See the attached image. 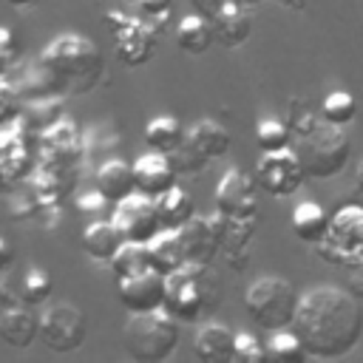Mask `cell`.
<instances>
[{
	"instance_id": "19",
	"label": "cell",
	"mask_w": 363,
	"mask_h": 363,
	"mask_svg": "<svg viewBox=\"0 0 363 363\" xmlns=\"http://www.w3.org/2000/svg\"><path fill=\"white\" fill-rule=\"evenodd\" d=\"M147 258H150V267L162 275H170V272L182 269L187 264V255H184V244H182L179 230H162L147 244Z\"/></svg>"
},
{
	"instance_id": "42",
	"label": "cell",
	"mask_w": 363,
	"mask_h": 363,
	"mask_svg": "<svg viewBox=\"0 0 363 363\" xmlns=\"http://www.w3.org/2000/svg\"><path fill=\"white\" fill-rule=\"evenodd\" d=\"M37 0H9V6H14V9H28V6H34Z\"/></svg>"
},
{
	"instance_id": "23",
	"label": "cell",
	"mask_w": 363,
	"mask_h": 363,
	"mask_svg": "<svg viewBox=\"0 0 363 363\" xmlns=\"http://www.w3.org/2000/svg\"><path fill=\"white\" fill-rule=\"evenodd\" d=\"M213 40H216L213 23H210V17H204L201 11L182 17V23L176 26V45H179L184 54H204V51L213 45Z\"/></svg>"
},
{
	"instance_id": "18",
	"label": "cell",
	"mask_w": 363,
	"mask_h": 363,
	"mask_svg": "<svg viewBox=\"0 0 363 363\" xmlns=\"http://www.w3.org/2000/svg\"><path fill=\"white\" fill-rule=\"evenodd\" d=\"M210 23H213L216 40H218L221 45H227V48H235V45H241V43L250 37V17H247V11H244L235 0H227V3L216 11V17H213Z\"/></svg>"
},
{
	"instance_id": "15",
	"label": "cell",
	"mask_w": 363,
	"mask_h": 363,
	"mask_svg": "<svg viewBox=\"0 0 363 363\" xmlns=\"http://www.w3.org/2000/svg\"><path fill=\"white\" fill-rule=\"evenodd\" d=\"M193 352L201 363H233L235 360V332L224 323H201L193 337Z\"/></svg>"
},
{
	"instance_id": "28",
	"label": "cell",
	"mask_w": 363,
	"mask_h": 363,
	"mask_svg": "<svg viewBox=\"0 0 363 363\" xmlns=\"http://www.w3.org/2000/svg\"><path fill=\"white\" fill-rule=\"evenodd\" d=\"M267 354H269V360H281V363H301V360L306 357V349H303L301 337L295 335V329H292V326H286V329L272 332V337H269V343H267Z\"/></svg>"
},
{
	"instance_id": "13",
	"label": "cell",
	"mask_w": 363,
	"mask_h": 363,
	"mask_svg": "<svg viewBox=\"0 0 363 363\" xmlns=\"http://www.w3.org/2000/svg\"><path fill=\"white\" fill-rule=\"evenodd\" d=\"M116 295L119 303L136 315V312H156L164 303V275L156 272L153 267L136 272V275H125L116 278Z\"/></svg>"
},
{
	"instance_id": "37",
	"label": "cell",
	"mask_w": 363,
	"mask_h": 363,
	"mask_svg": "<svg viewBox=\"0 0 363 363\" xmlns=\"http://www.w3.org/2000/svg\"><path fill=\"white\" fill-rule=\"evenodd\" d=\"M105 204H108V199H105L99 190L85 193V196H79V199H77V210H79V213H99Z\"/></svg>"
},
{
	"instance_id": "3",
	"label": "cell",
	"mask_w": 363,
	"mask_h": 363,
	"mask_svg": "<svg viewBox=\"0 0 363 363\" xmlns=\"http://www.w3.org/2000/svg\"><path fill=\"white\" fill-rule=\"evenodd\" d=\"M292 150L298 153L306 179H332L337 176L352 156V142L340 125L320 119V113H295L292 116Z\"/></svg>"
},
{
	"instance_id": "35",
	"label": "cell",
	"mask_w": 363,
	"mask_h": 363,
	"mask_svg": "<svg viewBox=\"0 0 363 363\" xmlns=\"http://www.w3.org/2000/svg\"><path fill=\"white\" fill-rule=\"evenodd\" d=\"M235 360L238 363H264V360H269V354L255 335L238 332L235 335Z\"/></svg>"
},
{
	"instance_id": "41",
	"label": "cell",
	"mask_w": 363,
	"mask_h": 363,
	"mask_svg": "<svg viewBox=\"0 0 363 363\" xmlns=\"http://www.w3.org/2000/svg\"><path fill=\"white\" fill-rule=\"evenodd\" d=\"M354 184H357V190H363V159L354 167Z\"/></svg>"
},
{
	"instance_id": "20",
	"label": "cell",
	"mask_w": 363,
	"mask_h": 363,
	"mask_svg": "<svg viewBox=\"0 0 363 363\" xmlns=\"http://www.w3.org/2000/svg\"><path fill=\"white\" fill-rule=\"evenodd\" d=\"M116 43H119L116 54L128 65H139V62L150 60V54H153L150 28H145L139 20H125L122 28H116Z\"/></svg>"
},
{
	"instance_id": "27",
	"label": "cell",
	"mask_w": 363,
	"mask_h": 363,
	"mask_svg": "<svg viewBox=\"0 0 363 363\" xmlns=\"http://www.w3.org/2000/svg\"><path fill=\"white\" fill-rule=\"evenodd\" d=\"M113 275L116 278H125V275H136L142 269L150 267V258H147V244H136V241H122V247L113 252V258L108 261Z\"/></svg>"
},
{
	"instance_id": "31",
	"label": "cell",
	"mask_w": 363,
	"mask_h": 363,
	"mask_svg": "<svg viewBox=\"0 0 363 363\" xmlns=\"http://www.w3.org/2000/svg\"><path fill=\"white\" fill-rule=\"evenodd\" d=\"M255 142L261 147V153H272L281 147H289L292 142V128L278 122V119H261L255 125Z\"/></svg>"
},
{
	"instance_id": "33",
	"label": "cell",
	"mask_w": 363,
	"mask_h": 363,
	"mask_svg": "<svg viewBox=\"0 0 363 363\" xmlns=\"http://www.w3.org/2000/svg\"><path fill=\"white\" fill-rule=\"evenodd\" d=\"M23 116V94L0 77V125H14Z\"/></svg>"
},
{
	"instance_id": "39",
	"label": "cell",
	"mask_w": 363,
	"mask_h": 363,
	"mask_svg": "<svg viewBox=\"0 0 363 363\" xmlns=\"http://www.w3.org/2000/svg\"><path fill=\"white\" fill-rule=\"evenodd\" d=\"M349 292H352L357 301L363 298V267L349 269Z\"/></svg>"
},
{
	"instance_id": "24",
	"label": "cell",
	"mask_w": 363,
	"mask_h": 363,
	"mask_svg": "<svg viewBox=\"0 0 363 363\" xmlns=\"http://www.w3.org/2000/svg\"><path fill=\"white\" fill-rule=\"evenodd\" d=\"M153 204H156V216L162 221V230H179L182 224H187L193 218V201L176 184L170 190H164L162 196H156Z\"/></svg>"
},
{
	"instance_id": "22",
	"label": "cell",
	"mask_w": 363,
	"mask_h": 363,
	"mask_svg": "<svg viewBox=\"0 0 363 363\" xmlns=\"http://www.w3.org/2000/svg\"><path fill=\"white\" fill-rule=\"evenodd\" d=\"M79 241H82L85 255L94 258V261H111L113 252L122 247V235L113 227V221H91L82 230Z\"/></svg>"
},
{
	"instance_id": "16",
	"label": "cell",
	"mask_w": 363,
	"mask_h": 363,
	"mask_svg": "<svg viewBox=\"0 0 363 363\" xmlns=\"http://www.w3.org/2000/svg\"><path fill=\"white\" fill-rule=\"evenodd\" d=\"M0 340H6L11 349H28L34 340H40V318H34L23 303L6 306L0 312Z\"/></svg>"
},
{
	"instance_id": "40",
	"label": "cell",
	"mask_w": 363,
	"mask_h": 363,
	"mask_svg": "<svg viewBox=\"0 0 363 363\" xmlns=\"http://www.w3.org/2000/svg\"><path fill=\"white\" fill-rule=\"evenodd\" d=\"M14 264V250L9 247V241L6 238H0V272L3 269H9Z\"/></svg>"
},
{
	"instance_id": "44",
	"label": "cell",
	"mask_w": 363,
	"mask_h": 363,
	"mask_svg": "<svg viewBox=\"0 0 363 363\" xmlns=\"http://www.w3.org/2000/svg\"><path fill=\"white\" fill-rule=\"evenodd\" d=\"M125 3H139V0H125Z\"/></svg>"
},
{
	"instance_id": "6",
	"label": "cell",
	"mask_w": 363,
	"mask_h": 363,
	"mask_svg": "<svg viewBox=\"0 0 363 363\" xmlns=\"http://www.w3.org/2000/svg\"><path fill=\"white\" fill-rule=\"evenodd\" d=\"M210 267H196V264H184L182 269L164 275V303L162 309L179 320V323H193L201 315H207L213 309L210 298Z\"/></svg>"
},
{
	"instance_id": "30",
	"label": "cell",
	"mask_w": 363,
	"mask_h": 363,
	"mask_svg": "<svg viewBox=\"0 0 363 363\" xmlns=\"http://www.w3.org/2000/svg\"><path fill=\"white\" fill-rule=\"evenodd\" d=\"M60 113H62V102L54 99V96H45V99H37L28 111L23 108V122H26V130H48L60 122Z\"/></svg>"
},
{
	"instance_id": "14",
	"label": "cell",
	"mask_w": 363,
	"mask_h": 363,
	"mask_svg": "<svg viewBox=\"0 0 363 363\" xmlns=\"http://www.w3.org/2000/svg\"><path fill=\"white\" fill-rule=\"evenodd\" d=\"M176 170L170 164V159L164 153H156V150H147L142 153L136 162H133V182H136V193L142 196H162L164 190H170L176 184Z\"/></svg>"
},
{
	"instance_id": "11",
	"label": "cell",
	"mask_w": 363,
	"mask_h": 363,
	"mask_svg": "<svg viewBox=\"0 0 363 363\" xmlns=\"http://www.w3.org/2000/svg\"><path fill=\"white\" fill-rule=\"evenodd\" d=\"M111 221L119 230L122 241L150 244L162 233V221L156 216V204H153L150 196H142V193H133L125 201H119Z\"/></svg>"
},
{
	"instance_id": "21",
	"label": "cell",
	"mask_w": 363,
	"mask_h": 363,
	"mask_svg": "<svg viewBox=\"0 0 363 363\" xmlns=\"http://www.w3.org/2000/svg\"><path fill=\"white\" fill-rule=\"evenodd\" d=\"M184 139L210 162V159H221L227 150H230V130L216 122V119H199L187 133Z\"/></svg>"
},
{
	"instance_id": "9",
	"label": "cell",
	"mask_w": 363,
	"mask_h": 363,
	"mask_svg": "<svg viewBox=\"0 0 363 363\" xmlns=\"http://www.w3.org/2000/svg\"><path fill=\"white\" fill-rule=\"evenodd\" d=\"M255 182L269 196L286 199V196H295L303 187L306 170H303L298 153L289 145V147H281V150H272V153H261L258 167H255Z\"/></svg>"
},
{
	"instance_id": "10",
	"label": "cell",
	"mask_w": 363,
	"mask_h": 363,
	"mask_svg": "<svg viewBox=\"0 0 363 363\" xmlns=\"http://www.w3.org/2000/svg\"><path fill=\"white\" fill-rule=\"evenodd\" d=\"M213 199L216 210L227 218H258V182L238 167L224 170Z\"/></svg>"
},
{
	"instance_id": "17",
	"label": "cell",
	"mask_w": 363,
	"mask_h": 363,
	"mask_svg": "<svg viewBox=\"0 0 363 363\" xmlns=\"http://www.w3.org/2000/svg\"><path fill=\"white\" fill-rule=\"evenodd\" d=\"M96 190L108 199V204H119L128 196H133L136 193L133 164H128L125 159H108L96 170Z\"/></svg>"
},
{
	"instance_id": "26",
	"label": "cell",
	"mask_w": 363,
	"mask_h": 363,
	"mask_svg": "<svg viewBox=\"0 0 363 363\" xmlns=\"http://www.w3.org/2000/svg\"><path fill=\"white\" fill-rule=\"evenodd\" d=\"M145 142H147L150 150L167 156L170 150H176L184 142V130H182L176 116H153L145 125Z\"/></svg>"
},
{
	"instance_id": "12",
	"label": "cell",
	"mask_w": 363,
	"mask_h": 363,
	"mask_svg": "<svg viewBox=\"0 0 363 363\" xmlns=\"http://www.w3.org/2000/svg\"><path fill=\"white\" fill-rule=\"evenodd\" d=\"M182 244L187 264L196 267H210L221 255V213L216 210L213 216H196L179 227Z\"/></svg>"
},
{
	"instance_id": "8",
	"label": "cell",
	"mask_w": 363,
	"mask_h": 363,
	"mask_svg": "<svg viewBox=\"0 0 363 363\" xmlns=\"http://www.w3.org/2000/svg\"><path fill=\"white\" fill-rule=\"evenodd\" d=\"M85 335H88L85 312L74 303H51L40 315V340L57 354L77 352L85 343Z\"/></svg>"
},
{
	"instance_id": "36",
	"label": "cell",
	"mask_w": 363,
	"mask_h": 363,
	"mask_svg": "<svg viewBox=\"0 0 363 363\" xmlns=\"http://www.w3.org/2000/svg\"><path fill=\"white\" fill-rule=\"evenodd\" d=\"M14 34H11V28H6V26H0V77H6L9 74V68H11V60H14Z\"/></svg>"
},
{
	"instance_id": "2",
	"label": "cell",
	"mask_w": 363,
	"mask_h": 363,
	"mask_svg": "<svg viewBox=\"0 0 363 363\" xmlns=\"http://www.w3.org/2000/svg\"><path fill=\"white\" fill-rule=\"evenodd\" d=\"M37 74L48 94H88L102 77V54L88 37L60 34L43 48L37 60Z\"/></svg>"
},
{
	"instance_id": "43",
	"label": "cell",
	"mask_w": 363,
	"mask_h": 363,
	"mask_svg": "<svg viewBox=\"0 0 363 363\" xmlns=\"http://www.w3.org/2000/svg\"><path fill=\"white\" fill-rule=\"evenodd\" d=\"M281 3H286V6H292V9H301V6H303L301 0H281Z\"/></svg>"
},
{
	"instance_id": "25",
	"label": "cell",
	"mask_w": 363,
	"mask_h": 363,
	"mask_svg": "<svg viewBox=\"0 0 363 363\" xmlns=\"http://www.w3.org/2000/svg\"><path fill=\"white\" fill-rule=\"evenodd\" d=\"M329 230V216L318 201H301L292 210V233L306 241V244H318Z\"/></svg>"
},
{
	"instance_id": "4",
	"label": "cell",
	"mask_w": 363,
	"mask_h": 363,
	"mask_svg": "<svg viewBox=\"0 0 363 363\" xmlns=\"http://www.w3.org/2000/svg\"><path fill=\"white\" fill-rule=\"evenodd\" d=\"M298 301H301V295L295 292V286L286 278L261 275L258 281H252L247 286L244 309L255 326H261L264 332H278V329L292 326Z\"/></svg>"
},
{
	"instance_id": "38",
	"label": "cell",
	"mask_w": 363,
	"mask_h": 363,
	"mask_svg": "<svg viewBox=\"0 0 363 363\" xmlns=\"http://www.w3.org/2000/svg\"><path fill=\"white\" fill-rule=\"evenodd\" d=\"M139 6L150 14V17H162L170 11V0H139Z\"/></svg>"
},
{
	"instance_id": "7",
	"label": "cell",
	"mask_w": 363,
	"mask_h": 363,
	"mask_svg": "<svg viewBox=\"0 0 363 363\" xmlns=\"http://www.w3.org/2000/svg\"><path fill=\"white\" fill-rule=\"evenodd\" d=\"M318 255L335 267H363V204H343L329 218L326 235L315 244Z\"/></svg>"
},
{
	"instance_id": "29",
	"label": "cell",
	"mask_w": 363,
	"mask_h": 363,
	"mask_svg": "<svg viewBox=\"0 0 363 363\" xmlns=\"http://www.w3.org/2000/svg\"><path fill=\"white\" fill-rule=\"evenodd\" d=\"M54 292V278L43 269V267H28L26 275H23V284H20V298L26 306H40L51 298Z\"/></svg>"
},
{
	"instance_id": "1",
	"label": "cell",
	"mask_w": 363,
	"mask_h": 363,
	"mask_svg": "<svg viewBox=\"0 0 363 363\" xmlns=\"http://www.w3.org/2000/svg\"><path fill=\"white\" fill-rule=\"evenodd\" d=\"M292 329L301 337L306 357L337 360L363 337V309L349 289L320 284L301 295Z\"/></svg>"
},
{
	"instance_id": "34",
	"label": "cell",
	"mask_w": 363,
	"mask_h": 363,
	"mask_svg": "<svg viewBox=\"0 0 363 363\" xmlns=\"http://www.w3.org/2000/svg\"><path fill=\"white\" fill-rule=\"evenodd\" d=\"M167 159H170V164H173V170H176V173H196V170H201V167H204V162H207V159H204V156H201V153H199L187 139H184L176 150H170V153H167Z\"/></svg>"
},
{
	"instance_id": "5",
	"label": "cell",
	"mask_w": 363,
	"mask_h": 363,
	"mask_svg": "<svg viewBox=\"0 0 363 363\" xmlns=\"http://www.w3.org/2000/svg\"><path fill=\"white\" fill-rule=\"evenodd\" d=\"M179 346V320L164 309L136 312L125 323V349L136 363H162Z\"/></svg>"
},
{
	"instance_id": "32",
	"label": "cell",
	"mask_w": 363,
	"mask_h": 363,
	"mask_svg": "<svg viewBox=\"0 0 363 363\" xmlns=\"http://www.w3.org/2000/svg\"><path fill=\"white\" fill-rule=\"evenodd\" d=\"M354 111H357V105H354V99H352V94H346V91H332L323 102H320V119H326V122H332V125H349L352 119H354Z\"/></svg>"
}]
</instances>
